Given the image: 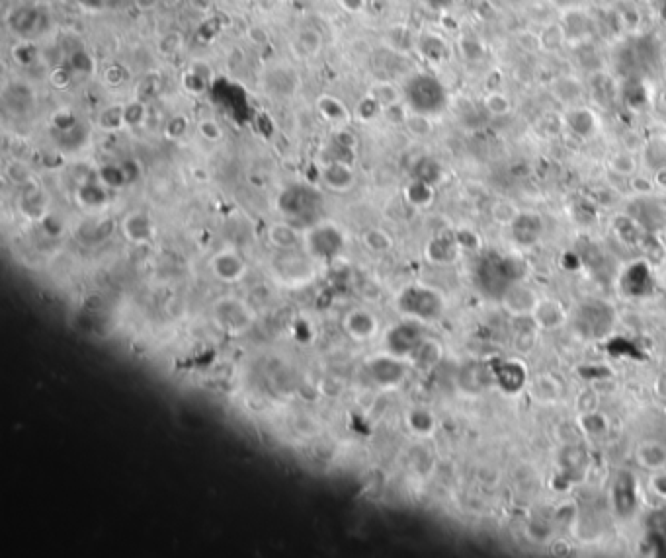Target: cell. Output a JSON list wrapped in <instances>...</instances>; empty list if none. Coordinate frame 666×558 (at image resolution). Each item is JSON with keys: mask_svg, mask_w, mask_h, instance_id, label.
<instances>
[{"mask_svg": "<svg viewBox=\"0 0 666 558\" xmlns=\"http://www.w3.org/2000/svg\"><path fill=\"white\" fill-rule=\"evenodd\" d=\"M268 242L282 252H293L299 244H303V232L297 227H293L291 223L286 221H277L272 223L268 230H266Z\"/></svg>", "mask_w": 666, "mask_h": 558, "instance_id": "obj_14", "label": "cell"}, {"mask_svg": "<svg viewBox=\"0 0 666 558\" xmlns=\"http://www.w3.org/2000/svg\"><path fill=\"white\" fill-rule=\"evenodd\" d=\"M213 79V69L204 63V61H194L188 69H186L184 77H182V86L188 94L197 96L206 90L209 86V82Z\"/></svg>", "mask_w": 666, "mask_h": 558, "instance_id": "obj_21", "label": "cell"}, {"mask_svg": "<svg viewBox=\"0 0 666 558\" xmlns=\"http://www.w3.org/2000/svg\"><path fill=\"white\" fill-rule=\"evenodd\" d=\"M444 51H446V43L438 35H426L424 39H420V53L430 61H442Z\"/></svg>", "mask_w": 666, "mask_h": 558, "instance_id": "obj_43", "label": "cell"}, {"mask_svg": "<svg viewBox=\"0 0 666 558\" xmlns=\"http://www.w3.org/2000/svg\"><path fill=\"white\" fill-rule=\"evenodd\" d=\"M213 312L219 326L229 334H244L254 322L253 308L237 297L219 299L213 307Z\"/></svg>", "mask_w": 666, "mask_h": 558, "instance_id": "obj_5", "label": "cell"}, {"mask_svg": "<svg viewBox=\"0 0 666 558\" xmlns=\"http://www.w3.org/2000/svg\"><path fill=\"white\" fill-rule=\"evenodd\" d=\"M12 59L20 67H30L37 59V47L32 41H18L12 47Z\"/></svg>", "mask_w": 666, "mask_h": 558, "instance_id": "obj_41", "label": "cell"}, {"mask_svg": "<svg viewBox=\"0 0 666 558\" xmlns=\"http://www.w3.org/2000/svg\"><path fill=\"white\" fill-rule=\"evenodd\" d=\"M510 228H512V235H514V240L518 244L529 246V244H533L536 240L540 239L543 225H541V219L538 215L520 213L514 219V223L510 225Z\"/></svg>", "mask_w": 666, "mask_h": 558, "instance_id": "obj_20", "label": "cell"}, {"mask_svg": "<svg viewBox=\"0 0 666 558\" xmlns=\"http://www.w3.org/2000/svg\"><path fill=\"white\" fill-rule=\"evenodd\" d=\"M121 166H124V172H126L127 182L129 183H133L139 176H141V168H139V164L135 160H126Z\"/></svg>", "mask_w": 666, "mask_h": 558, "instance_id": "obj_59", "label": "cell"}, {"mask_svg": "<svg viewBox=\"0 0 666 558\" xmlns=\"http://www.w3.org/2000/svg\"><path fill=\"white\" fill-rule=\"evenodd\" d=\"M333 141L334 143H338L340 147H344L348 148V150H354V152H356L358 137L352 133V131H350V129H348V127H336Z\"/></svg>", "mask_w": 666, "mask_h": 558, "instance_id": "obj_52", "label": "cell"}, {"mask_svg": "<svg viewBox=\"0 0 666 558\" xmlns=\"http://www.w3.org/2000/svg\"><path fill=\"white\" fill-rule=\"evenodd\" d=\"M663 100H665V102H666V92H665V94H663Z\"/></svg>", "mask_w": 666, "mask_h": 558, "instance_id": "obj_62", "label": "cell"}, {"mask_svg": "<svg viewBox=\"0 0 666 558\" xmlns=\"http://www.w3.org/2000/svg\"><path fill=\"white\" fill-rule=\"evenodd\" d=\"M567 127L578 137H590L596 129V117L586 108H573L567 114Z\"/></svg>", "mask_w": 666, "mask_h": 558, "instance_id": "obj_27", "label": "cell"}, {"mask_svg": "<svg viewBox=\"0 0 666 558\" xmlns=\"http://www.w3.org/2000/svg\"><path fill=\"white\" fill-rule=\"evenodd\" d=\"M119 230L131 244H149L157 235L155 221L147 211H129L119 221Z\"/></svg>", "mask_w": 666, "mask_h": 558, "instance_id": "obj_9", "label": "cell"}, {"mask_svg": "<svg viewBox=\"0 0 666 558\" xmlns=\"http://www.w3.org/2000/svg\"><path fill=\"white\" fill-rule=\"evenodd\" d=\"M159 88H161V77H159V72H150V74H147L145 79L139 82L137 98L143 100V102H147L155 94H159Z\"/></svg>", "mask_w": 666, "mask_h": 558, "instance_id": "obj_45", "label": "cell"}, {"mask_svg": "<svg viewBox=\"0 0 666 558\" xmlns=\"http://www.w3.org/2000/svg\"><path fill=\"white\" fill-rule=\"evenodd\" d=\"M637 459L649 470H663L666 467V447L658 441H647L639 447Z\"/></svg>", "mask_w": 666, "mask_h": 558, "instance_id": "obj_28", "label": "cell"}, {"mask_svg": "<svg viewBox=\"0 0 666 558\" xmlns=\"http://www.w3.org/2000/svg\"><path fill=\"white\" fill-rule=\"evenodd\" d=\"M460 51L463 57L467 61H477V59L482 55V43L477 39V37H461L460 39Z\"/></svg>", "mask_w": 666, "mask_h": 558, "instance_id": "obj_48", "label": "cell"}, {"mask_svg": "<svg viewBox=\"0 0 666 558\" xmlns=\"http://www.w3.org/2000/svg\"><path fill=\"white\" fill-rule=\"evenodd\" d=\"M338 8L350 16H360L368 8V0H336Z\"/></svg>", "mask_w": 666, "mask_h": 558, "instance_id": "obj_55", "label": "cell"}, {"mask_svg": "<svg viewBox=\"0 0 666 558\" xmlns=\"http://www.w3.org/2000/svg\"><path fill=\"white\" fill-rule=\"evenodd\" d=\"M209 268H211L213 275L223 283H237L246 274V263L241 258V254L237 250H231V248L219 250L211 258Z\"/></svg>", "mask_w": 666, "mask_h": 558, "instance_id": "obj_10", "label": "cell"}, {"mask_svg": "<svg viewBox=\"0 0 666 558\" xmlns=\"http://www.w3.org/2000/svg\"><path fill=\"white\" fill-rule=\"evenodd\" d=\"M291 49H293V53H295L299 59H303V61H305V59L317 57L322 49L321 32L315 30V28H303V30H299L295 37H293Z\"/></svg>", "mask_w": 666, "mask_h": 558, "instance_id": "obj_22", "label": "cell"}, {"mask_svg": "<svg viewBox=\"0 0 666 558\" xmlns=\"http://www.w3.org/2000/svg\"><path fill=\"white\" fill-rule=\"evenodd\" d=\"M368 94H371L383 108H391V106H397V103L402 102L401 88H399L395 82H391V80H378V82H373L368 88Z\"/></svg>", "mask_w": 666, "mask_h": 558, "instance_id": "obj_30", "label": "cell"}, {"mask_svg": "<svg viewBox=\"0 0 666 558\" xmlns=\"http://www.w3.org/2000/svg\"><path fill=\"white\" fill-rule=\"evenodd\" d=\"M502 303H505L506 310H510L512 315H524V312H533L536 305L540 303L538 295L522 283H514L502 297Z\"/></svg>", "mask_w": 666, "mask_h": 558, "instance_id": "obj_17", "label": "cell"}, {"mask_svg": "<svg viewBox=\"0 0 666 558\" xmlns=\"http://www.w3.org/2000/svg\"><path fill=\"white\" fill-rule=\"evenodd\" d=\"M161 4V0H133V6L139 12H153Z\"/></svg>", "mask_w": 666, "mask_h": 558, "instance_id": "obj_61", "label": "cell"}, {"mask_svg": "<svg viewBox=\"0 0 666 558\" xmlns=\"http://www.w3.org/2000/svg\"><path fill=\"white\" fill-rule=\"evenodd\" d=\"M424 340V332L420 328L418 320H404L385 332V350L391 355L411 359V355Z\"/></svg>", "mask_w": 666, "mask_h": 558, "instance_id": "obj_6", "label": "cell"}, {"mask_svg": "<svg viewBox=\"0 0 666 558\" xmlns=\"http://www.w3.org/2000/svg\"><path fill=\"white\" fill-rule=\"evenodd\" d=\"M75 197H77V203L84 207V209H100V207L108 203L110 190H108L98 178L84 180V182L79 183V188H77V192H75Z\"/></svg>", "mask_w": 666, "mask_h": 558, "instance_id": "obj_19", "label": "cell"}, {"mask_svg": "<svg viewBox=\"0 0 666 558\" xmlns=\"http://www.w3.org/2000/svg\"><path fill=\"white\" fill-rule=\"evenodd\" d=\"M402 126H404V129H407L413 137H418V139L428 137V135L434 131V126H432L430 115L422 114V112H409Z\"/></svg>", "mask_w": 666, "mask_h": 558, "instance_id": "obj_36", "label": "cell"}, {"mask_svg": "<svg viewBox=\"0 0 666 558\" xmlns=\"http://www.w3.org/2000/svg\"><path fill=\"white\" fill-rule=\"evenodd\" d=\"M6 178H8L12 183L28 186V183H32L34 174H32V170H30V166H28V164H23L22 160H12L10 164L6 166Z\"/></svg>", "mask_w": 666, "mask_h": 558, "instance_id": "obj_42", "label": "cell"}, {"mask_svg": "<svg viewBox=\"0 0 666 558\" xmlns=\"http://www.w3.org/2000/svg\"><path fill=\"white\" fill-rule=\"evenodd\" d=\"M522 275V263L512 258L489 256L479 266V287L489 297L502 299L505 293L518 283Z\"/></svg>", "mask_w": 666, "mask_h": 558, "instance_id": "obj_2", "label": "cell"}, {"mask_svg": "<svg viewBox=\"0 0 666 558\" xmlns=\"http://www.w3.org/2000/svg\"><path fill=\"white\" fill-rule=\"evenodd\" d=\"M362 240H364V246L369 252H373V254H387L393 248V239H391L389 232L383 230V228H369V230L364 232Z\"/></svg>", "mask_w": 666, "mask_h": 558, "instance_id": "obj_34", "label": "cell"}, {"mask_svg": "<svg viewBox=\"0 0 666 558\" xmlns=\"http://www.w3.org/2000/svg\"><path fill=\"white\" fill-rule=\"evenodd\" d=\"M651 488H653V492L658 494L663 500H666V472L656 470L655 475H653V479H651Z\"/></svg>", "mask_w": 666, "mask_h": 558, "instance_id": "obj_58", "label": "cell"}, {"mask_svg": "<svg viewBox=\"0 0 666 558\" xmlns=\"http://www.w3.org/2000/svg\"><path fill=\"white\" fill-rule=\"evenodd\" d=\"M611 170L618 172L621 176H633L637 170V162L633 159L631 152H620L611 159Z\"/></svg>", "mask_w": 666, "mask_h": 558, "instance_id": "obj_47", "label": "cell"}, {"mask_svg": "<svg viewBox=\"0 0 666 558\" xmlns=\"http://www.w3.org/2000/svg\"><path fill=\"white\" fill-rule=\"evenodd\" d=\"M104 80H106L108 84H112V86H117V84H121V82L126 80V72H124V69H121L119 65H112L110 69L106 70Z\"/></svg>", "mask_w": 666, "mask_h": 558, "instance_id": "obj_57", "label": "cell"}, {"mask_svg": "<svg viewBox=\"0 0 666 558\" xmlns=\"http://www.w3.org/2000/svg\"><path fill=\"white\" fill-rule=\"evenodd\" d=\"M149 117L147 102L133 98L131 102L124 103V119H126V129H135L141 127Z\"/></svg>", "mask_w": 666, "mask_h": 558, "instance_id": "obj_37", "label": "cell"}, {"mask_svg": "<svg viewBox=\"0 0 666 558\" xmlns=\"http://www.w3.org/2000/svg\"><path fill=\"white\" fill-rule=\"evenodd\" d=\"M404 201L414 209H426L434 201V183L414 178L404 186Z\"/></svg>", "mask_w": 666, "mask_h": 558, "instance_id": "obj_24", "label": "cell"}, {"mask_svg": "<svg viewBox=\"0 0 666 558\" xmlns=\"http://www.w3.org/2000/svg\"><path fill=\"white\" fill-rule=\"evenodd\" d=\"M195 129H197V135L204 139V141H207V143H219V141L223 139V127L219 126V121L213 119V117L199 119Z\"/></svg>", "mask_w": 666, "mask_h": 558, "instance_id": "obj_40", "label": "cell"}, {"mask_svg": "<svg viewBox=\"0 0 666 558\" xmlns=\"http://www.w3.org/2000/svg\"><path fill=\"white\" fill-rule=\"evenodd\" d=\"M484 108H487L489 114L506 115L510 114V110H512V102H510V98L506 96L505 92L491 90L484 96Z\"/></svg>", "mask_w": 666, "mask_h": 558, "instance_id": "obj_39", "label": "cell"}, {"mask_svg": "<svg viewBox=\"0 0 666 558\" xmlns=\"http://www.w3.org/2000/svg\"><path fill=\"white\" fill-rule=\"evenodd\" d=\"M458 248L460 244L456 237H436L426 246V258L434 263H449L451 260H456Z\"/></svg>", "mask_w": 666, "mask_h": 558, "instance_id": "obj_26", "label": "cell"}, {"mask_svg": "<svg viewBox=\"0 0 666 558\" xmlns=\"http://www.w3.org/2000/svg\"><path fill=\"white\" fill-rule=\"evenodd\" d=\"M23 188H28V190L22 192V195H20V201H18L20 213H22L26 219H30V221H37V223H39V221L49 213V209H47L46 194H43V190H39V188L34 186V183H28V186H23Z\"/></svg>", "mask_w": 666, "mask_h": 558, "instance_id": "obj_18", "label": "cell"}, {"mask_svg": "<svg viewBox=\"0 0 666 558\" xmlns=\"http://www.w3.org/2000/svg\"><path fill=\"white\" fill-rule=\"evenodd\" d=\"M531 315H533L536 324L541 326V328H547V330L561 326L565 319H567L565 308L561 307L557 301H553V299H543V301H540Z\"/></svg>", "mask_w": 666, "mask_h": 558, "instance_id": "obj_23", "label": "cell"}, {"mask_svg": "<svg viewBox=\"0 0 666 558\" xmlns=\"http://www.w3.org/2000/svg\"><path fill=\"white\" fill-rule=\"evenodd\" d=\"M440 359H442V346L436 340L426 338L424 342L416 348V352L411 355L409 361H413L418 369H432L434 365L440 363Z\"/></svg>", "mask_w": 666, "mask_h": 558, "instance_id": "obj_29", "label": "cell"}, {"mask_svg": "<svg viewBox=\"0 0 666 558\" xmlns=\"http://www.w3.org/2000/svg\"><path fill=\"white\" fill-rule=\"evenodd\" d=\"M246 37H248V41L256 47L270 46V34H268V30H266L264 26H258V23L248 26V30H246Z\"/></svg>", "mask_w": 666, "mask_h": 558, "instance_id": "obj_51", "label": "cell"}, {"mask_svg": "<svg viewBox=\"0 0 666 558\" xmlns=\"http://www.w3.org/2000/svg\"><path fill=\"white\" fill-rule=\"evenodd\" d=\"M368 373L378 387L393 388L401 385L402 381L407 379L409 365H407V359L385 352L369 359Z\"/></svg>", "mask_w": 666, "mask_h": 558, "instance_id": "obj_7", "label": "cell"}, {"mask_svg": "<svg viewBox=\"0 0 666 558\" xmlns=\"http://www.w3.org/2000/svg\"><path fill=\"white\" fill-rule=\"evenodd\" d=\"M494 377L506 392H518L526 383V367L520 361H506L494 371Z\"/></svg>", "mask_w": 666, "mask_h": 558, "instance_id": "obj_25", "label": "cell"}, {"mask_svg": "<svg viewBox=\"0 0 666 558\" xmlns=\"http://www.w3.org/2000/svg\"><path fill=\"white\" fill-rule=\"evenodd\" d=\"M317 112L324 121H329L334 127H348V123L352 121V114L346 108V103L331 94H322L317 98Z\"/></svg>", "mask_w": 666, "mask_h": 558, "instance_id": "obj_16", "label": "cell"}, {"mask_svg": "<svg viewBox=\"0 0 666 558\" xmlns=\"http://www.w3.org/2000/svg\"><path fill=\"white\" fill-rule=\"evenodd\" d=\"M383 112H385V108H383L371 94L366 92V94L358 100L356 108H354V117H356L360 123L368 126V123H373L375 119H380Z\"/></svg>", "mask_w": 666, "mask_h": 558, "instance_id": "obj_32", "label": "cell"}, {"mask_svg": "<svg viewBox=\"0 0 666 558\" xmlns=\"http://www.w3.org/2000/svg\"><path fill=\"white\" fill-rule=\"evenodd\" d=\"M303 244L311 258L334 260L344 250V232L334 223H319L303 235Z\"/></svg>", "mask_w": 666, "mask_h": 558, "instance_id": "obj_4", "label": "cell"}, {"mask_svg": "<svg viewBox=\"0 0 666 558\" xmlns=\"http://www.w3.org/2000/svg\"><path fill=\"white\" fill-rule=\"evenodd\" d=\"M407 426L411 428V432L416 435H430L436 430V418L434 414L426 408H413L407 414Z\"/></svg>", "mask_w": 666, "mask_h": 558, "instance_id": "obj_33", "label": "cell"}, {"mask_svg": "<svg viewBox=\"0 0 666 558\" xmlns=\"http://www.w3.org/2000/svg\"><path fill=\"white\" fill-rule=\"evenodd\" d=\"M342 328H344V332L350 338H354L358 342H368V340L378 336L380 320L375 319L373 312H369L366 308H354L342 320Z\"/></svg>", "mask_w": 666, "mask_h": 558, "instance_id": "obj_12", "label": "cell"}, {"mask_svg": "<svg viewBox=\"0 0 666 558\" xmlns=\"http://www.w3.org/2000/svg\"><path fill=\"white\" fill-rule=\"evenodd\" d=\"M582 428L592 435H600L602 432H606V418L594 410L586 412V416L582 418Z\"/></svg>", "mask_w": 666, "mask_h": 558, "instance_id": "obj_50", "label": "cell"}, {"mask_svg": "<svg viewBox=\"0 0 666 558\" xmlns=\"http://www.w3.org/2000/svg\"><path fill=\"white\" fill-rule=\"evenodd\" d=\"M39 223H41V227H43V230H46L47 237H53V239L61 237V235H63V230H65L63 221H61L57 215H53V213H47Z\"/></svg>", "mask_w": 666, "mask_h": 558, "instance_id": "obj_53", "label": "cell"}, {"mask_svg": "<svg viewBox=\"0 0 666 558\" xmlns=\"http://www.w3.org/2000/svg\"><path fill=\"white\" fill-rule=\"evenodd\" d=\"M319 180L324 188L336 194H346L356 186V174L350 162H324L319 168Z\"/></svg>", "mask_w": 666, "mask_h": 558, "instance_id": "obj_8", "label": "cell"}, {"mask_svg": "<svg viewBox=\"0 0 666 558\" xmlns=\"http://www.w3.org/2000/svg\"><path fill=\"white\" fill-rule=\"evenodd\" d=\"M611 501L616 513L627 519L631 513H635L637 508V488H635V477H631L627 470H621L620 475L614 480L611 486Z\"/></svg>", "mask_w": 666, "mask_h": 558, "instance_id": "obj_11", "label": "cell"}, {"mask_svg": "<svg viewBox=\"0 0 666 558\" xmlns=\"http://www.w3.org/2000/svg\"><path fill=\"white\" fill-rule=\"evenodd\" d=\"M397 308L402 317L418 320V322H432L444 315V297L436 289L426 285H409L402 289V293L397 299Z\"/></svg>", "mask_w": 666, "mask_h": 558, "instance_id": "obj_1", "label": "cell"}, {"mask_svg": "<svg viewBox=\"0 0 666 558\" xmlns=\"http://www.w3.org/2000/svg\"><path fill=\"white\" fill-rule=\"evenodd\" d=\"M188 127H190V119L186 115L178 114L173 115L168 121H166V127H164V133L168 139H182L188 133Z\"/></svg>", "mask_w": 666, "mask_h": 558, "instance_id": "obj_46", "label": "cell"}, {"mask_svg": "<svg viewBox=\"0 0 666 558\" xmlns=\"http://www.w3.org/2000/svg\"><path fill=\"white\" fill-rule=\"evenodd\" d=\"M49 80H51V84L57 86V88H67L70 82H72V70H70L69 67H63V65L55 67V69L51 70V74H49Z\"/></svg>", "mask_w": 666, "mask_h": 558, "instance_id": "obj_54", "label": "cell"}, {"mask_svg": "<svg viewBox=\"0 0 666 558\" xmlns=\"http://www.w3.org/2000/svg\"><path fill=\"white\" fill-rule=\"evenodd\" d=\"M520 215V211H518L516 207L512 206V203H508V201H500V203H496V206L493 207V217L498 221V223H502V225H512L514 223V219Z\"/></svg>", "mask_w": 666, "mask_h": 558, "instance_id": "obj_49", "label": "cell"}, {"mask_svg": "<svg viewBox=\"0 0 666 558\" xmlns=\"http://www.w3.org/2000/svg\"><path fill=\"white\" fill-rule=\"evenodd\" d=\"M631 188L635 190V192L647 194V192H651V190H653V183H651V180H645V178H641V176H633Z\"/></svg>", "mask_w": 666, "mask_h": 558, "instance_id": "obj_60", "label": "cell"}, {"mask_svg": "<svg viewBox=\"0 0 666 558\" xmlns=\"http://www.w3.org/2000/svg\"><path fill=\"white\" fill-rule=\"evenodd\" d=\"M313 192L311 190H305L301 186H293V188H287L284 194L280 195L277 199V206H280V211L287 217H295V215H303L305 211H309L313 207Z\"/></svg>", "mask_w": 666, "mask_h": 558, "instance_id": "obj_15", "label": "cell"}, {"mask_svg": "<svg viewBox=\"0 0 666 558\" xmlns=\"http://www.w3.org/2000/svg\"><path fill=\"white\" fill-rule=\"evenodd\" d=\"M96 178H98L108 190H121V188L129 186L121 164H104L102 168L96 172Z\"/></svg>", "mask_w": 666, "mask_h": 558, "instance_id": "obj_35", "label": "cell"}, {"mask_svg": "<svg viewBox=\"0 0 666 558\" xmlns=\"http://www.w3.org/2000/svg\"><path fill=\"white\" fill-rule=\"evenodd\" d=\"M182 47H184V35L180 34V32H176V30H173V32H166V34L159 39L157 51H159V55H162V57H174Z\"/></svg>", "mask_w": 666, "mask_h": 558, "instance_id": "obj_38", "label": "cell"}, {"mask_svg": "<svg viewBox=\"0 0 666 558\" xmlns=\"http://www.w3.org/2000/svg\"><path fill=\"white\" fill-rule=\"evenodd\" d=\"M51 126L55 127L57 131L61 133H69V131H75L77 126H79V119L77 115L72 114L70 110H57L55 114L51 115Z\"/></svg>", "mask_w": 666, "mask_h": 558, "instance_id": "obj_44", "label": "cell"}, {"mask_svg": "<svg viewBox=\"0 0 666 558\" xmlns=\"http://www.w3.org/2000/svg\"><path fill=\"white\" fill-rule=\"evenodd\" d=\"M614 324H616V312L602 301L585 303L574 315V330L588 340H600L608 336Z\"/></svg>", "mask_w": 666, "mask_h": 558, "instance_id": "obj_3", "label": "cell"}, {"mask_svg": "<svg viewBox=\"0 0 666 558\" xmlns=\"http://www.w3.org/2000/svg\"><path fill=\"white\" fill-rule=\"evenodd\" d=\"M545 385H547V377H541L540 381L536 383V397L541 400L557 399V388H555V385H551L549 388L545 387Z\"/></svg>", "mask_w": 666, "mask_h": 558, "instance_id": "obj_56", "label": "cell"}, {"mask_svg": "<svg viewBox=\"0 0 666 558\" xmlns=\"http://www.w3.org/2000/svg\"><path fill=\"white\" fill-rule=\"evenodd\" d=\"M621 289L631 297H645L653 289L651 268L645 262H635L625 268L621 275Z\"/></svg>", "mask_w": 666, "mask_h": 558, "instance_id": "obj_13", "label": "cell"}, {"mask_svg": "<svg viewBox=\"0 0 666 558\" xmlns=\"http://www.w3.org/2000/svg\"><path fill=\"white\" fill-rule=\"evenodd\" d=\"M96 126L100 127L106 133H115L126 129V119H124V103H112L106 106L102 112L96 117Z\"/></svg>", "mask_w": 666, "mask_h": 558, "instance_id": "obj_31", "label": "cell"}]
</instances>
